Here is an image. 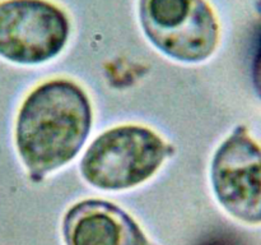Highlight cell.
I'll use <instances>...</instances> for the list:
<instances>
[{
  "mask_svg": "<svg viewBox=\"0 0 261 245\" xmlns=\"http://www.w3.org/2000/svg\"><path fill=\"white\" fill-rule=\"evenodd\" d=\"M93 112L86 91L69 79L36 87L15 121V147L36 183L78 156L92 129Z\"/></svg>",
  "mask_w": 261,
  "mask_h": 245,
  "instance_id": "obj_1",
  "label": "cell"
},
{
  "mask_svg": "<svg viewBox=\"0 0 261 245\" xmlns=\"http://www.w3.org/2000/svg\"><path fill=\"white\" fill-rule=\"evenodd\" d=\"M172 155V145L154 130L140 125H120L91 143L79 170L94 188L125 190L152 178Z\"/></svg>",
  "mask_w": 261,
  "mask_h": 245,
  "instance_id": "obj_2",
  "label": "cell"
},
{
  "mask_svg": "<svg viewBox=\"0 0 261 245\" xmlns=\"http://www.w3.org/2000/svg\"><path fill=\"white\" fill-rule=\"evenodd\" d=\"M145 37L158 51L181 63H201L219 42V23L206 0H139Z\"/></svg>",
  "mask_w": 261,
  "mask_h": 245,
  "instance_id": "obj_3",
  "label": "cell"
},
{
  "mask_svg": "<svg viewBox=\"0 0 261 245\" xmlns=\"http://www.w3.org/2000/svg\"><path fill=\"white\" fill-rule=\"evenodd\" d=\"M70 35L68 15L47 0H0V58L37 65L56 58Z\"/></svg>",
  "mask_w": 261,
  "mask_h": 245,
  "instance_id": "obj_4",
  "label": "cell"
},
{
  "mask_svg": "<svg viewBox=\"0 0 261 245\" xmlns=\"http://www.w3.org/2000/svg\"><path fill=\"white\" fill-rule=\"evenodd\" d=\"M211 181L229 216L247 225L261 224V147L242 125L217 148Z\"/></svg>",
  "mask_w": 261,
  "mask_h": 245,
  "instance_id": "obj_5",
  "label": "cell"
},
{
  "mask_svg": "<svg viewBox=\"0 0 261 245\" xmlns=\"http://www.w3.org/2000/svg\"><path fill=\"white\" fill-rule=\"evenodd\" d=\"M61 232L65 245H155L127 212L103 199L71 206Z\"/></svg>",
  "mask_w": 261,
  "mask_h": 245,
  "instance_id": "obj_6",
  "label": "cell"
},
{
  "mask_svg": "<svg viewBox=\"0 0 261 245\" xmlns=\"http://www.w3.org/2000/svg\"><path fill=\"white\" fill-rule=\"evenodd\" d=\"M252 83L256 94L261 100V38L252 60Z\"/></svg>",
  "mask_w": 261,
  "mask_h": 245,
  "instance_id": "obj_7",
  "label": "cell"
}]
</instances>
